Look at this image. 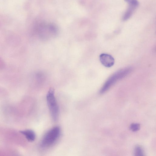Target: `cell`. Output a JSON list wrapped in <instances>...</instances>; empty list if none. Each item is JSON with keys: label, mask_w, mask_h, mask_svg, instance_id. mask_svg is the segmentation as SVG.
Masks as SVG:
<instances>
[{"label": "cell", "mask_w": 156, "mask_h": 156, "mask_svg": "<svg viewBox=\"0 0 156 156\" xmlns=\"http://www.w3.org/2000/svg\"><path fill=\"white\" fill-rule=\"evenodd\" d=\"M61 132L60 128L58 126L50 129L43 137L40 143V148L45 149L52 146L59 139Z\"/></svg>", "instance_id": "1"}, {"label": "cell", "mask_w": 156, "mask_h": 156, "mask_svg": "<svg viewBox=\"0 0 156 156\" xmlns=\"http://www.w3.org/2000/svg\"><path fill=\"white\" fill-rule=\"evenodd\" d=\"M132 70L131 67H126L115 73L105 82L100 91V93L103 94L106 92L118 81L122 79L130 74Z\"/></svg>", "instance_id": "2"}, {"label": "cell", "mask_w": 156, "mask_h": 156, "mask_svg": "<svg viewBox=\"0 0 156 156\" xmlns=\"http://www.w3.org/2000/svg\"><path fill=\"white\" fill-rule=\"evenodd\" d=\"M47 99L48 106L53 120L56 121L59 114V108L55 97L54 89L50 88L47 95Z\"/></svg>", "instance_id": "3"}, {"label": "cell", "mask_w": 156, "mask_h": 156, "mask_svg": "<svg viewBox=\"0 0 156 156\" xmlns=\"http://www.w3.org/2000/svg\"><path fill=\"white\" fill-rule=\"evenodd\" d=\"M100 61L102 65L105 67H112L115 63L113 58L111 55L103 53L99 57Z\"/></svg>", "instance_id": "4"}, {"label": "cell", "mask_w": 156, "mask_h": 156, "mask_svg": "<svg viewBox=\"0 0 156 156\" xmlns=\"http://www.w3.org/2000/svg\"><path fill=\"white\" fill-rule=\"evenodd\" d=\"M20 132L25 136L26 139L29 141L32 142L35 141L36 135L35 133L33 130H27L20 131Z\"/></svg>", "instance_id": "5"}, {"label": "cell", "mask_w": 156, "mask_h": 156, "mask_svg": "<svg viewBox=\"0 0 156 156\" xmlns=\"http://www.w3.org/2000/svg\"><path fill=\"white\" fill-rule=\"evenodd\" d=\"M136 9V8L133 7L129 6V7L123 17V20L125 21L129 19L132 16L133 12Z\"/></svg>", "instance_id": "6"}, {"label": "cell", "mask_w": 156, "mask_h": 156, "mask_svg": "<svg viewBox=\"0 0 156 156\" xmlns=\"http://www.w3.org/2000/svg\"><path fill=\"white\" fill-rule=\"evenodd\" d=\"M135 155L137 156H144V152L143 149L139 146L136 147L135 150Z\"/></svg>", "instance_id": "7"}, {"label": "cell", "mask_w": 156, "mask_h": 156, "mask_svg": "<svg viewBox=\"0 0 156 156\" xmlns=\"http://www.w3.org/2000/svg\"><path fill=\"white\" fill-rule=\"evenodd\" d=\"M129 4V6L134 7L136 8L139 5V2L137 0H125Z\"/></svg>", "instance_id": "8"}, {"label": "cell", "mask_w": 156, "mask_h": 156, "mask_svg": "<svg viewBox=\"0 0 156 156\" xmlns=\"http://www.w3.org/2000/svg\"><path fill=\"white\" fill-rule=\"evenodd\" d=\"M130 129L132 131L135 132L139 131L140 128V125L137 123H132L130 126Z\"/></svg>", "instance_id": "9"}]
</instances>
